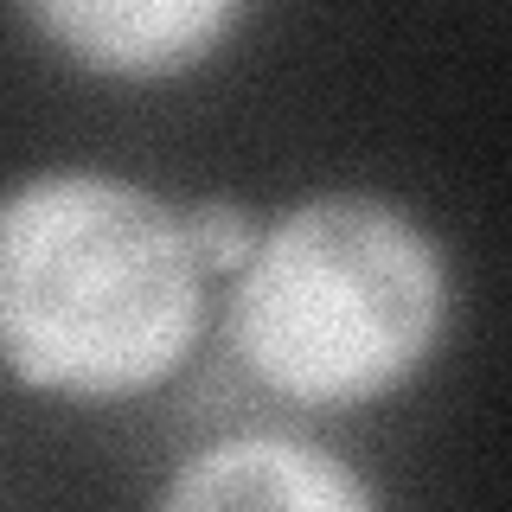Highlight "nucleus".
Instances as JSON below:
<instances>
[{"mask_svg": "<svg viewBox=\"0 0 512 512\" xmlns=\"http://www.w3.org/2000/svg\"><path fill=\"white\" fill-rule=\"evenodd\" d=\"M173 512H212V506H288V512H365L384 493L352 468L346 455L276 429L205 442L173 461V474L154 493Z\"/></svg>", "mask_w": 512, "mask_h": 512, "instance_id": "nucleus-4", "label": "nucleus"}, {"mask_svg": "<svg viewBox=\"0 0 512 512\" xmlns=\"http://www.w3.org/2000/svg\"><path fill=\"white\" fill-rule=\"evenodd\" d=\"M58 64L103 84H180L244 32L256 0H7Z\"/></svg>", "mask_w": 512, "mask_h": 512, "instance_id": "nucleus-3", "label": "nucleus"}, {"mask_svg": "<svg viewBox=\"0 0 512 512\" xmlns=\"http://www.w3.org/2000/svg\"><path fill=\"white\" fill-rule=\"evenodd\" d=\"M180 218H186V237L199 250L205 276H224V282L244 269V256L256 250V231H263V218L244 199H231V192H205V199L180 205Z\"/></svg>", "mask_w": 512, "mask_h": 512, "instance_id": "nucleus-5", "label": "nucleus"}, {"mask_svg": "<svg viewBox=\"0 0 512 512\" xmlns=\"http://www.w3.org/2000/svg\"><path fill=\"white\" fill-rule=\"evenodd\" d=\"M455 333L448 244L365 186H320L263 218L224 295V346L295 410H372L410 391Z\"/></svg>", "mask_w": 512, "mask_h": 512, "instance_id": "nucleus-2", "label": "nucleus"}, {"mask_svg": "<svg viewBox=\"0 0 512 512\" xmlns=\"http://www.w3.org/2000/svg\"><path fill=\"white\" fill-rule=\"evenodd\" d=\"M205 263L154 186L32 167L0 186V372L52 404H135L205 333Z\"/></svg>", "mask_w": 512, "mask_h": 512, "instance_id": "nucleus-1", "label": "nucleus"}]
</instances>
